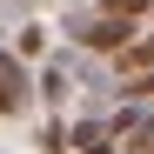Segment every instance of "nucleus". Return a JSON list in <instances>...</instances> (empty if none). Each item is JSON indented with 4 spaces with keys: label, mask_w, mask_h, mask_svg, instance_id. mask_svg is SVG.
<instances>
[{
    "label": "nucleus",
    "mask_w": 154,
    "mask_h": 154,
    "mask_svg": "<svg viewBox=\"0 0 154 154\" xmlns=\"http://www.w3.org/2000/svg\"><path fill=\"white\" fill-rule=\"evenodd\" d=\"M67 147H74V154H114V134H107L100 121H81V127L67 134Z\"/></svg>",
    "instance_id": "obj_2"
},
{
    "label": "nucleus",
    "mask_w": 154,
    "mask_h": 154,
    "mask_svg": "<svg viewBox=\"0 0 154 154\" xmlns=\"http://www.w3.org/2000/svg\"><path fill=\"white\" fill-rule=\"evenodd\" d=\"M74 34H81L87 54H114V60L134 47V27H127V20H74Z\"/></svg>",
    "instance_id": "obj_1"
},
{
    "label": "nucleus",
    "mask_w": 154,
    "mask_h": 154,
    "mask_svg": "<svg viewBox=\"0 0 154 154\" xmlns=\"http://www.w3.org/2000/svg\"><path fill=\"white\" fill-rule=\"evenodd\" d=\"M121 74H127V81H141V74H154V34H134V47L121 54Z\"/></svg>",
    "instance_id": "obj_3"
},
{
    "label": "nucleus",
    "mask_w": 154,
    "mask_h": 154,
    "mask_svg": "<svg viewBox=\"0 0 154 154\" xmlns=\"http://www.w3.org/2000/svg\"><path fill=\"white\" fill-rule=\"evenodd\" d=\"M127 154H154V121H147L141 134H134V147H127Z\"/></svg>",
    "instance_id": "obj_8"
},
{
    "label": "nucleus",
    "mask_w": 154,
    "mask_h": 154,
    "mask_svg": "<svg viewBox=\"0 0 154 154\" xmlns=\"http://www.w3.org/2000/svg\"><path fill=\"white\" fill-rule=\"evenodd\" d=\"M147 7H154V0H100V20H127V27H134Z\"/></svg>",
    "instance_id": "obj_4"
},
{
    "label": "nucleus",
    "mask_w": 154,
    "mask_h": 154,
    "mask_svg": "<svg viewBox=\"0 0 154 154\" xmlns=\"http://www.w3.org/2000/svg\"><path fill=\"white\" fill-rule=\"evenodd\" d=\"M121 94H127V100H134V107H154V74H141V81H127Z\"/></svg>",
    "instance_id": "obj_6"
},
{
    "label": "nucleus",
    "mask_w": 154,
    "mask_h": 154,
    "mask_svg": "<svg viewBox=\"0 0 154 154\" xmlns=\"http://www.w3.org/2000/svg\"><path fill=\"white\" fill-rule=\"evenodd\" d=\"M40 154H67V127L47 121V127H40Z\"/></svg>",
    "instance_id": "obj_7"
},
{
    "label": "nucleus",
    "mask_w": 154,
    "mask_h": 154,
    "mask_svg": "<svg viewBox=\"0 0 154 154\" xmlns=\"http://www.w3.org/2000/svg\"><path fill=\"white\" fill-rule=\"evenodd\" d=\"M40 100H47V107H54V100H67V67H60V60L40 74Z\"/></svg>",
    "instance_id": "obj_5"
}]
</instances>
